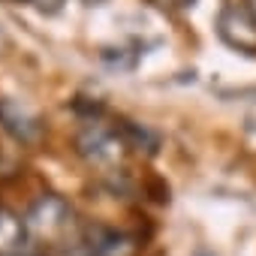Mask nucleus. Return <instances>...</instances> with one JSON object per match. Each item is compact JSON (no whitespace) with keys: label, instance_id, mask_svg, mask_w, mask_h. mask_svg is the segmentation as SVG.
I'll return each instance as SVG.
<instances>
[{"label":"nucleus","instance_id":"6","mask_svg":"<svg viewBox=\"0 0 256 256\" xmlns=\"http://www.w3.org/2000/svg\"><path fill=\"white\" fill-rule=\"evenodd\" d=\"M30 241L24 217L0 205V256H30Z\"/></svg>","mask_w":256,"mask_h":256},{"label":"nucleus","instance_id":"2","mask_svg":"<svg viewBox=\"0 0 256 256\" xmlns=\"http://www.w3.org/2000/svg\"><path fill=\"white\" fill-rule=\"evenodd\" d=\"M76 154L96 172H120L124 169V160L130 154V145L124 142L118 124L114 126H106L100 120H90L84 124L82 130L76 133Z\"/></svg>","mask_w":256,"mask_h":256},{"label":"nucleus","instance_id":"4","mask_svg":"<svg viewBox=\"0 0 256 256\" xmlns=\"http://www.w3.org/2000/svg\"><path fill=\"white\" fill-rule=\"evenodd\" d=\"M217 36L244 54H256V22L241 4H226L217 16Z\"/></svg>","mask_w":256,"mask_h":256},{"label":"nucleus","instance_id":"11","mask_svg":"<svg viewBox=\"0 0 256 256\" xmlns=\"http://www.w3.org/2000/svg\"><path fill=\"white\" fill-rule=\"evenodd\" d=\"M193 256H214V253H208V250H196Z\"/></svg>","mask_w":256,"mask_h":256},{"label":"nucleus","instance_id":"9","mask_svg":"<svg viewBox=\"0 0 256 256\" xmlns=\"http://www.w3.org/2000/svg\"><path fill=\"white\" fill-rule=\"evenodd\" d=\"M6 48H10V36H6V34H4V30H0V54H4V52H6Z\"/></svg>","mask_w":256,"mask_h":256},{"label":"nucleus","instance_id":"8","mask_svg":"<svg viewBox=\"0 0 256 256\" xmlns=\"http://www.w3.org/2000/svg\"><path fill=\"white\" fill-rule=\"evenodd\" d=\"M16 4H30L34 10H40L46 16H54V12H60L70 4V0H16Z\"/></svg>","mask_w":256,"mask_h":256},{"label":"nucleus","instance_id":"10","mask_svg":"<svg viewBox=\"0 0 256 256\" xmlns=\"http://www.w3.org/2000/svg\"><path fill=\"white\" fill-rule=\"evenodd\" d=\"M244 6H247V12H250L253 22H256V0H244Z\"/></svg>","mask_w":256,"mask_h":256},{"label":"nucleus","instance_id":"1","mask_svg":"<svg viewBox=\"0 0 256 256\" xmlns=\"http://www.w3.org/2000/svg\"><path fill=\"white\" fill-rule=\"evenodd\" d=\"M24 223H28V232L30 238L36 241H46V244H60V247H70L76 244L72 235L78 229L76 223V211L66 199H60L58 193H42L24 214Z\"/></svg>","mask_w":256,"mask_h":256},{"label":"nucleus","instance_id":"5","mask_svg":"<svg viewBox=\"0 0 256 256\" xmlns=\"http://www.w3.org/2000/svg\"><path fill=\"white\" fill-rule=\"evenodd\" d=\"M0 126L22 145H36L46 133V124L16 100H0Z\"/></svg>","mask_w":256,"mask_h":256},{"label":"nucleus","instance_id":"3","mask_svg":"<svg viewBox=\"0 0 256 256\" xmlns=\"http://www.w3.org/2000/svg\"><path fill=\"white\" fill-rule=\"evenodd\" d=\"M142 241L114 226H84L82 238L70 244V256H139Z\"/></svg>","mask_w":256,"mask_h":256},{"label":"nucleus","instance_id":"7","mask_svg":"<svg viewBox=\"0 0 256 256\" xmlns=\"http://www.w3.org/2000/svg\"><path fill=\"white\" fill-rule=\"evenodd\" d=\"M118 130H120L124 142L130 145V151H145V154H154V151H157V145H160L157 133H151L148 126H142V124L120 120V124H118Z\"/></svg>","mask_w":256,"mask_h":256}]
</instances>
